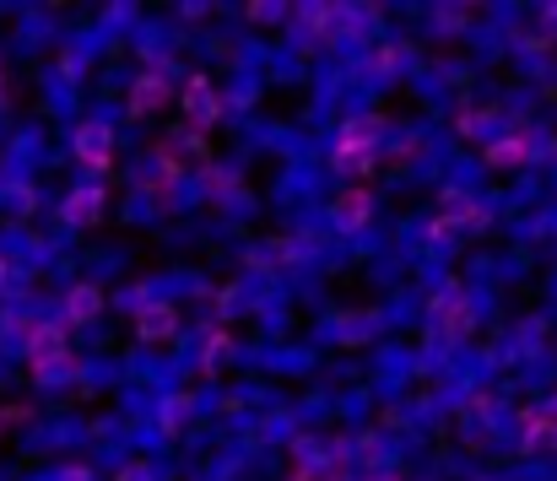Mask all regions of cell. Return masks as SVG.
I'll return each mask as SVG.
<instances>
[{
  "instance_id": "obj_1",
  "label": "cell",
  "mask_w": 557,
  "mask_h": 481,
  "mask_svg": "<svg viewBox=\"0 0 557 481\" xmlns=\"http://www.w3.org/2000/svg\"><path fill=\"white\" fill-rule=\"evenodd\" d=\"M76 158L103 168V162H109V131H103V125H82V131H76Z\"/></svg>"
},
{
  "instance_id": "obj_2",
  "label": "cell",
  "mask_w": 557,
  "mask_h": 481,
  "mask_svg": "<svg viewBox=\"0 0 557 481\" xmlns=\"http://www.w3.org/2000/svg\"><path fill=\"white\" fill-rule=\"evenodd\" d=\"M141 335H147V341L174 335V309H169V304H147V309H141Z\"/></svg>"
},
{
  "instance_id": "obj_3",
  "label": "cell",
  "mask_w": 557,
  "mask_h": 481,
  "mask_svg": "<svg viewBox=\"0 0 557 481\" xmlns=\"http://www.w3.org/2000/svg\"><path fill=\"white\" fill-rule=\"evenodd\" d=\"M169 98V82L163 76H147V82H136V92H131V103H136V114H147V109H158Z\"/></svg>"
},
{
  "instance_id": "obj_4",
  "label": "cell",
  "mask_w": 557,
  "mask_h": 481,
  "mask_svg": "<svg viewBox=\"0 0 557 481\" xmlns=\"http://www.w3.org/2000/svg\"><path fill=\"white\" fill-rule=\"evenodd\" d=\"M98 304H103V298H98V287H76V293H71V304H65V320L71 324L92 320V314H98Z\"/></svg>"
},
{
  "instance_id": "obj_5",
  "label": "cell",
  "mask_w": 557,
  "mask_h": 481,
  "mask_svg": "<svg viewBox=\"0 0 557 481\" xmlns=\"http://www.w3.org/2000/svg\"><path fill=\"white\" fill-rule=\"evenodd\" d=\"M525 449H531V455H547V449H557V422H553V417H542V422H531V428H525Z\"/></svg>"
},
{
  "instance_id": "obj_6",
  "label": "cell",
  "mask_w": 557,
  "mask_h": 481,
  "mask_svg": "<svg viewBox=\"0 0 557 481\" xmlns=\"http://www.w3.org/2000/svg\"><path fill=\"white\" fill-rule=\"evenodd\" d=\"M336 222H342V227H363V222H369V195H347V200L336 206Z\"/></svg>"
},
{
  "instance_id": "obj_7",
  "label": "cell",
  "mask_w": 557,
  "mask_h": 481,
  "mask_svg": "<svg viewBox=\"0 0 557 481\" xmlns=\"http://www.w3.org/2000/svg\"><path fill=\"white\" fill-rule=\"evenodd\" d=\"M487 162H498V168H515V162H525V141H520V136H509V141L487 147Z\"/></svg>"
},
{
  "instance_id": "obj_8",
  "label": "cell",
  "mask_w": 557,
  "mask_h": 481,
  "mask_svg": "<svg viewBox=\"0 0 557 481\" xmlns=\"http://www.w3.org/2000/svg\"><path fill=\"white\" fill-rule=\"evenodd\" d=\"M92 211H98V195H92V189H82V195L65 206V217H71V222H87Z\"/></svg>"
}]
</instances>
